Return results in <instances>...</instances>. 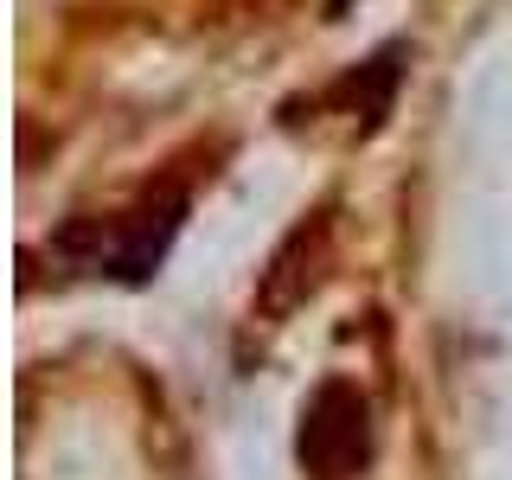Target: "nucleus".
<instances>
[{"label":"nucleus","instance_id":"nucleus-1","mask_svg":"<svg viewBox=\"0 0 512 480\" xmlns=\"http://www.w3.org/2000/svg\"><path fill=\"white\" fill-rule=\"evenodd\" d=\"M186 218V186L173 192H148L141 205H128L116 218H77L52 237V250L77 269H96V276H116V282H148L167 256L173 231Z\"/></svg>","mask_w":512,"mask_h":480},{"label":"nucleus","instance_id":"nucleus-2","mask_svg":"<svg viewBox=\"0 0 512 480\" xmlns=\"http://www.w3.org/2000/svg\"><path fill=\"white\" fill-rule=\"evenodd\" d=\"M295 455L314 480H352L372 461V397L352 378H327L301 410Z\"/></svg>","mask_w":512,"mask_h":480},{"label":"nucleus","instance_id":"nucleus-3","mask_svg":"<svg viewBox=\"0 0 512 480\" xmlns=\"http://www.w3.org/2000/svg\"><path fill=\"white\" fill-rule=\"evenodd\" d=\"M404 58H410V45H384L378 58H365L352 77H340V84L327 90V103H340L346 116H365V128H378L384 116H391V103H397V84H404Z\"/></svg>","mask_w":512,"mask_h":480}]
</instances>
